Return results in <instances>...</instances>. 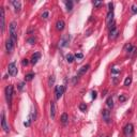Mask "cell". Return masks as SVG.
Returning <instances> with one entry per match:
<instances>
[{
    "label": "cell",
    "instance_id": "6da1fadb",
    "mask_svg": "<svg viewBox=\"0 0 137 137\" xmlns=\"http://www.w3.org/2000/svg\"><path fill=\"white\" fill-rule=\"evenodd\" d=\"M9 31H10V39L14 43H16L17 41V26L15 21H12L9 26Z\"/></svg>",
    "mask_w": 137,
    "mask_h": 137
},
{
    "label": "cell",
    "instance_id": "7a4b0ae2",
    "mask_svg": "<svg viewBox=\"0 0 137 137\" xmlns=\"http://www.w3.org/2000/svg\"><path fill=\"white\" fill-rule=\"evenodd\" d=\"M12 95H13V86H8L5 88V98H6V102H8V105H11Z\"/></svg>",
    "mask_w": 137,
    "mask_h": 137
},
{
    "label": "cell",
    "instance_id": "3957f363",
    "mask_svg": "<svg viewBox=\"0 0 137 137\" xmlns=\"http://www.w3.org/2000/svg\"><path fill=\"white\" fill-rule=\"evenodd\" d=\"M8 71H9V74H10L11 76H15V75L17 74V68H16V65H15L14 62H12V63L9 64Z\"/></svg>",
    "mask_w": 137,
    "mask_h": 137
},
{
    "label": "cell",
    "instance_id": "277c9868",
    "mask_svg": "<svg viewBox=\"0 0 137 137\" xmlns=\"http://www.w3.org/2000/svg\"><path fill=\"white\" fill-rule=\"evenodd\" d=\"M1 126H2V128L4 130V132H5V133H9V132H10V128H9L8 124H6L5 115H4V113H1Z\"/></svg>",
    "mask_w": 137,
    "mask_h": 137
},
{
    "label": "cell",
    "instance_id": "5b68a950",
    "mask_svg": "<svg viewBox=\"0 0 137 137\" xmlns=\"http://www.w3.org/2000/svg\"><path fill=\"white\" fill-rule=\"evenodd\" d=\"M0 27H1V32H3L4 27H5V24H4V9L3 8L0 9Z\"/></svg>",
    "mask_w": 137,
    "mask_h": 137
},
{
    "label": "cell",
    "instance_id": "8992f818",
    "mask_svg": "<svg viewBox=\"0 0 137 137\" xmlns=\"http://www.w3.org/2000/svg\"><path fill=\"white\" fill-rule=\"evenodd\" d=\"M14 45H15V43L13 42L11 39H9V40L6 41V43H5V48H6V50H8V53H12L13 49H14Z\"/></svg>",
    "mask_w": 137,
    "mask_h": 137
},
{
    "label": "cell",
    "instance_id": "52a82bcc",
    "mask_svg": "<svg viewBox=\"0 0 137 137\" xmlns=\"http://www.w3.org/2000/svg\"><path fill=\"white\" fill-rule=\"evenodd\" d=\"M63 93H64V87L63 86H57V87H56V98H60Z\"/></svg>",
    "mask_w": 137,
    "mask_h": 137
},
{
    "label": "cell",
    "instance_id": "ba28073f",
    "mask_svg": "<svg viewBox=\"0 0 137 137\" xmlns=\"http://www.w3.org/2000/svg\"><path fill=\"white\" fill-rule=\"evenodd\" d=\"M132 134H133V125L131 123H128L124 127V135L125 136H131Z\"/></svg>",
    "mask_w": 137,
    "mask_h": 137
},
{
    "label": "cell",
    "instance_id": "9c48e42d",
    "mask_svg": "<svg viewBox=\"0 0 137 137\" xmlns=\"http://www.w3.org/2000/svg\"><path fill=\"white\" fill-rule=\"evenodd\" d=\"M102 116H103V120H104L106 123H109V122H110V113H109L107 109H104V110H103Z\"/></svg>",
    "mask_w": 137,
    "mask_h": 137
},
{
    "label": "cell",
    "instance_id": "30bf717a",
    "mask_svg": "<svg viewBox=\"0 0 137 137\" xmlns=\"http://www.w3.org/2000/svg\"><path fill=\"white\" fill-rule=\"evenodd\" d=\"M68 41H70V35H68V34H66V35H64L63 38L61 39V41H60V46H61V47L66 46V45H68Z\"/></svg>",
    "mask_w": 137,
    "mask_h": 137
},
{
    "label": "cell",
    "instance_id": "8fae6325",
    "mask_svg": "<svg viewBox=\"0 0 137 137\" xmlns=\"http://www.w3.org/2000/svg\"><path fill=\"white\" fill-rule=\"evenodd\" d=\"M89 68H90L89 64H86V65L81 66V68L78 70V73H77V75H78V76H81V75H83L88 70H89Z\"/></svg>",
    "mask_w": 137,
    "mask_h": 137
},
{
    "label": "cell",
    "instance_id": "7c38bea8",
    "mask_svg": "<svg viewBox=\"0 0 137 137\" xmlns=\"http://www.w3.org/2000/svg\"><path fill=\"white\" fill-rule=\"evenodd\" d=\"M113 11H109V13L107 14V18H106V24L110 27V25H111V23H113Z\"/></svg>",
    "mask_w": 137,
    "mask_h": 137
},
{
    "label": "cell",
    "instance_id": "4fadbf2b",
    "mask_svg": "<svg viewBox=\"0 0 137 137\" xmlns=\"http://www.w3.org/2000/svg\"><path fill=\"white\" fill-rule=\"evenodd\" d=\"M50 117H51V119H55V117H56V104H55V102L50 103Z\"/></svg>",
    "mask_w": 137,
    "mask_h": 137
},
{
    "label": "cell",
    "instance_id": "5bb4252c",
    "mask_svg": "<svg viewBox=\"0 0 137 137\" xmlns=\"http://www.w3.org/2000/svg\"><path fill=\"white\" fill-rule=\"evenodd\" d=\"M118 29H116V28H113V29L110 30V33H109V38L113 40V39H116L118 36Z\"/></svg>",
    "mask_w": 137,
    "mask_h": 137
},
{
    "label": "cell",
    "instance_id": "9a60e30c",
    "mask_svg": "<svg viewBox=\"0 0 137 137\" xmlns=\"http://www.w3.org/2000/svg\"><path fill=\"white\" fill-rule=\"evenodd\" d=\"M12 4L14 5V9H15V12H19L21 9V3L20 1H12Z\"/></svg>",
    "mask_w": 137,
    "mask_h": 137
},
{
    "label": "cell",
    "instance_id": "2e32d148",
    "mask_svg": "<svg viewBox=\"0 0 137 137\" xmlns=\"http://www.w3.org/2000/svg\"><path fill=\"white\" fill-rule=\"evenodd\" d=\"M68 113H62V116H61V123L63 124V125H66V124H68Z\"/></svg>",
    "mask_w": 137,
    "mask_h": 137
},
{
    "label": "cell",
    "instance_id": "e0dca14e",
    "mask_svg": "<svg viewBox=\"0 0 137 137\" xmlns=\"http://www.w3.org/2000/svg\"><path fill=\"white\" fill-rule=\"evenodd\" d=\"M41 58V55H40V53H35L33 56H32V58H31V63L32 64H35L36 62H38V60Z\"/></svg>",
    "mask_w": 137,
    "mask_h": 137
},
{
    "label": "cell",
    "instance_id": "ac0fdd59",
    "mask_svg": "<svg viewBox=\"0 0 137 137\" xmlns=\"http://www.w3.org/2000/svg\"><path fill=\"white\" fill-rule=\"evenodd\" d=\"M56 28H57V30H63L64 21L63 20H58L57 23H56Z\"/></svg>",
    "mask_w": 137,
    "mask_h": 137
},
{
    "label": "cell",
    "instance_id": "d6986e66",
    "mask_svg": "<svg viewBox=\"0 0 137 137\" xmlns=\"http://www.w3.org/2000/svg\"><path fill=\"white\" fill-rule=\"evenodd\" d=\"M65 5H66V10H68V11H72V9H73V1H71V0L65 1Z\"/></svg>",
    "mask_w": 137,
    "mask_h": 137
},
{
    "label": "cell",
    "instance_id": "ffe728a7",
    "mask_svg": "<svg viewBox=\"0 0 137 137\" xmlns=\"http://www.w3.org/2000/svg\"><path fill=\"white\" fill-rule=\"evenodd\" d=\"M33 77H34V73H28L25 76V79H26V81H30L33 79Z\"/></svg>",
    "mask_w": 137,
    "mask_h": 137
},
{
    "label": "cell",
    "instance_id": "44dd1931",
    "mask_svg": "<svg viewBox=\"0 0 137 137\" xmlns=\"http://www.w3.org/2000/svg\"><path fill=\"white\" fill-rule=\"evenodd\" d=\"M106 104H107V106H108L109 108H113V98H107Z\"/></svg>",
    "mask_w": 137,
    "mask_h": 137
},
{
    "label": "cell",
    "instance_id": "7402d4cb",
    "mask_svg": "<svg viewBox=\"0 0 137 137\" xmlns=\"http://www.w3.org/2000/svg\"><path fill=\"white\" fill-rule=\"evenodd\" d=\"M66 61H68V63H72V62L74 61V56L71 55V54H68V55L66 56Z\"/></svg>",
    "mask_w": 137,
    "mask_h": 137
},
{
    "label": "cell",
    "instance_id": "603a6c76",
    "mask_svg": "<svg viewBox=\"0 0 137 137\" xmlns=\"http://www.w3.org/2000/svg\"><path fill=\"white\" fill-rule=\"evenodd\" d=\"M131 83H132V77H126L125 80H124V86H130Z\"/></svg>",
    "mask_w": 137,
    "mask_h": 137
},
{
    "label": "cell",
    "instance_id": "cb8c5ba5",
    "mask_svg": "<svg viewBox=\"0 0 137 137\" xmlns=\"http://www.w3.org/2000/svg\"><path fill=\"white\" fill-rule=\"evenodd\" d=\"M133 48H134V47H133L131 44H128V45H126V46H125V49H126V51H127L128 54H131V53H132Z\"/></svg>",
    "mask_w": 137,
    "mask_h": 137
},
{
    "label": "cell",
    "instance_id": "d4e9b609",
    "mask_svg": "<svg viewBox=\"0 0 137 137\" xmlns=\"http://www.w3.org/2000/svg\"><path fill=\"white\" fill-rule=\"evenodd\" d=\"M79 109H80L81 111H86V109H87V105H86L85 103H81V104L79 105Z\"/></svg>",
    "mask_w": 137,
    "mask_h": 137
},
{
    "label": "cell",
    "instance_id": "484cf974",
    "mask_svg": "<svg viewBox=\"0 0 137 137\" xmlns=\"http://www.w3.org/2000/svg\"><path fill=\"white\" fill-rule=\"evenodd\" d=\"M27 42L29 43V44H35V39L34 38H30L27 40Z\"/></svg>",
    "mask_w": 137,
    "mask_h": 137
},
{
    "label": "cell",
    "instance_id": "4316f807",
    "mask_svg": "<svg viewBox=\"0 0 137 137\" xmlns=\"http://www.w3.org/2000/svg\"><path fill=\"white\" fill-rule=\"evenodd\" d=\"M132 13L133 14L137 13V4H133L132 5Z\"/></svg>",
    "mask_w": 137,
    "mask_h": 137
},
{
    "label": "cell",
    "instance_id": "83f0119b",
    "mask_svg": "<svg viewBox=\"0 0 137 137\" xmlns=\"http://www.w3.org/2000/svg\"><path fill=\"white\" fill-rule=\"evenodd\" d=\"M54 83H55V76H50V78H49V86H53Z\"/></svg>",
    "mask_w": 137,
    "mask_h": 137
},
{
    "label": "cell",
    "instance_id": "f1b7e54d",
    "mask_svg": "<svg viewBox=\"0 0 137 137\" xmlns=\"http://www.w3.org/2000/svg\"><path fill=\"white\" fill-rule=\"evenodd\" d=\"M28 63H29V61H28V59H24L23 61H21V64H23L24 66H25V65L27 66V65H28Z\"/></svg>",
    "mask_w": 137,
    "mask_h": 137
},
{
    "label": "cell",
    "instance_id": "f546056e",
    "mask_svg": "<svg viewBox=\"0 0 137 137\" xmlns=\"http://www.w3.org/2000/svg\"><path fill=\"white\" fill-rule=\"evenodd\" d=\"M75 58H77V59H83V54H76V55H75Z\"/></svg>",
    "mask_w": 137,
    "mask_h": 137
},
{
    "label": "cell",
    "instance_id": "4dcf8cb0",
    "mask_svg": "<svg viewBox=\"0 0 137 137\" xmlns=\"http://www.w3.org/2000/svg\"><path fill=\"white\" fill-rule=\"evenodd\" d=\"M48 15H49V13L46 11V12H44V13H43V14H42V17H43V18H45V19H46L47 17H48Z\"/></svg>",
    "mask_w": 137,
    "mask_h": 137
},
{
    "label": "cell",
    "instance_id": "1f68e13d",
    "mask_svg": "<svg viewBox=\"0 0 137 137\" xmlns=\"http://www.w3.org/2000/svg\"><path fill=\"white\" fill-rule=\"evenodd\" d=\"M125 100H126V98L124 95H120L119 96V101H120V102H124Z\"/></svg>",
    "mask_w": 137,
    "mask_h": 137
},
{
    "label": "cell",
    "instance_id": "d6a6232c",
    "mask_svg": "<svg viewBox=\"0 0 137 137\" xmlns=\"http://www.w3.org/2000/svg\"><path fill=\"white\" fill-rule=\"evenodd\" d=\"M102 4V2H100V1H93V5H95V6H98V5H101Z\"/></svg>",
    "mask_w": 137,
    "mask_h": 137
},
{
    "label": "cell",
    "instance_id": "836d02e7",
    "mask_svg": "<svg viewBox=\"0 0 137 137\" xmlns=\"http://www.w3.org/2000/svg\"><path fill=\"white\" fill-rule=\"evenodd\" d=\"M111 72H113V73H115V74H116V73H119V72H120V70H118V68H113V70H111Z\"/></svg>",
    "mask_w": 137,
    "mask_h": 137
},
{
    "label": "cell",
    "instance_id": "e575fe53",
    "mask_svg": "<svg viewBox=\"0 0 137 137\" xmlns=\"http://www.w3.org/2000/svg\"><path fill=\"white\" fill-rule=\"evenodd\" d=\"M24 86H25V83H19V86H18V88H19V90H23V89H24Z\"/></svg>",
    "mask_w": 137,
    "mask_h": 137
},
{
    "label": "cell",
    "instance_id": "d590c367",
    "mask_svg": "<svg viewBox=\"0 0 137 137\" xmlns=\"http://www.w3.org/2000/svg\"><path fill=\"white\" fill-rule=\"evenodd\" d=\"M91 94H92V98H96V92L95 91H92Z\"/></svg>",
    "mask_w": 137,
    "mask_h": 137
},
{
    "label": "cell",
    "instance_id": "8d00e7d4",
    "mask_svg": "<svg viewBox=\"0 0 137 137\" xmlns=\"http://www.w3.org/2000/svg\"><path fill=\"white\" fill-rule=\"evenodd\" d=\"M108 6H109V10H110V12L113 11V3H108Z\"/></svg>",
    "mask_w": 137,
    "mask_h": 137
}]
</instances>
